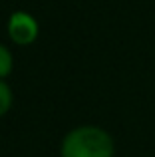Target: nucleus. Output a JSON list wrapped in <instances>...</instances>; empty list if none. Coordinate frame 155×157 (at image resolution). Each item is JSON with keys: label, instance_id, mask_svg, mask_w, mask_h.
I'll list each match as a JSON object with an SVG mask.
<instances>
[{"label": "nucleus", "instance_id": "nucleus-2", "mask_svg": "<svg viewBox=\"0 0 155 157\" xmlns=\"http://www.w3.org/2000/svg\"><path fill=\"white\" fill-rule=\"evenodd\" d=\"M8 34L20 46H26V44H32L38 36V24L26 12H14L8 22Z\"/></svg>", "mask_w": 155, "mask_h": 157}, {"label": "nucleus", "instance_id": "nucleus-1", "mask_svg": "<svg viewBox=\"0 0 155 157\" xmlns=\"http://www.w3.org/2000/svg\"><path fill=\"white\" fill-rule=\"evenodd\" d=\"M62 157H113V141L100 127H76L64 139Z\"/></svg>", "mask_w": 155, "mask_h": 157}, {"label": "nucleus", "instance_id": "nucleus-4", "mask_svg": "<svg viewBox=\"0 0 155 157\" xmlns=\"http://www.w3.org/2000/svg\"><path fill=\"white\" fill-rule=\"evenodd\" d=\"M12 70V54L0 44V78H6Z\"/></svg>", "mask_w": 155, "mask_h": 157}, {"label": "nucleus", "instance_id": "nucleus-3", "mask_svg": "<svg viewBox=\"0 0 155 157\" xmlns=\"http://www.w3.org/2000/svg\"><path fill=\"white\" fill-rule=\"evenodd\" d=\"M10 104H12V92L2 80H0V117L10 109Z\"/></svg>", "mask_w": 155, "mask_h": 157}]
</instances>
